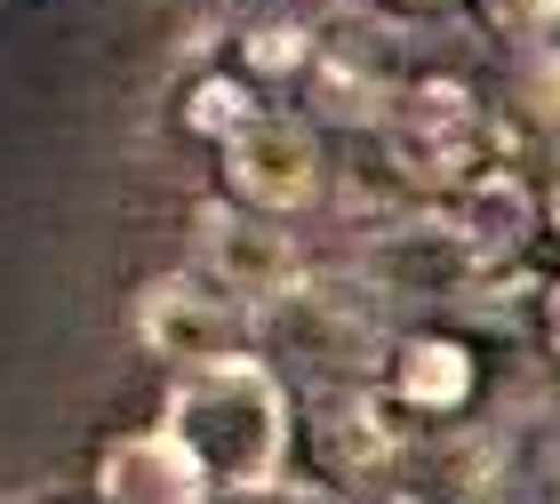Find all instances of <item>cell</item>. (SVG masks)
<instances>
[{
    "instance_id": "obj_12",
    "label": "cell",
    "mask_w": 560,
    "mask_h": 504,
    "mask_svg": "<svg viewBox=\"0 0 560 504\" xmlns=\"http://www.w3.org/2000/svg\"><path fill=\"white\" fill-rule=\"evenodd\" d=\"M313 24H296V16H265V24H248L241 33V65L257 72V81H296V72H313Z\"/></svg>"
},
{
    "instance_id": "obj_2",
    "label": "cell",
    "mask_w": 560,
    "mask_h": 504,
    "mask_svg": "<svg viewBox=\"0 0 560 504\" xmlns=\"http://www.w3.org/2000/svg\"><path fill=\"white\" fill-rule=\"evenodd\" d=\"M376 137H385V161H393L400 185L432 192V200H448L456 185H472L480 168H497V129H489L480 96L456 81V72L400 81L385 120H376Z\"/></svg>"
},
{
    "instance_id": "obj_14",
    "label": "cell",
    "mask_w": 560,
    "mask_h": 504,
    "mask_svg": "<svg viewBox=\"0 0 560 504\" xmlns=\"http://www.w3.org/2000/svg\"><path fill=\"white\" fill-rule=\"evenodd\" d=\"M241 120H257V96H248L241 72H209V81H192V89H185V129H192V137L224 144V137L241 129Z\"/></svg>"
},
{
    "instance_id": "obj_16",
    "label": "cell",
    "mask_w": 560,
    "mask_h": 504,
    "mask_svg": "<svg viewBox=\"0 0 560 504\" xmlns=\"http://www.w3.org/2000/svg\"><path fill=\"white\" fill-rule=\"evenodd\" d=\"M545 344H552V352H560V281H552V289H545Z\"/></svg>"
},
{
    "instance_id": "obj_4",
    "label": "cell",
    "mask_w": 560,
    "mask_h": 504,
    "mask_svg": "<svg viewBox=\"0 0 560 504\" xmlns=\"http://www.w3.org/2000/svg\"><path fill=\"white\" fill-rule=\"evenodd\" d=\"M217 153H224V200L233 209H257L272 224H289L320 200V137L296 113L257 105V120H241Z\"/></svg>"
},
{
    "instance_id": "obj_10",
    "label": "cell",
    "mask_w": 560,
    "mask_h": 504,
    "mask_svg": "<svg viewBox=\"0 0 560 504\" xmlns=\"http://www.w3.org/2000/svg\"><path fill=\"white\" fill-rule=\"evenodd\" d=\"M400 409L385 392H328L320 400V457L345 472V481H376V472L400 465L409 433H393Z\"/></svg>"
},
{
    "instance_id": "obj_11",
    "label": "cell",
    "mask_w": 560,
    "mask_h": 504,
    "mask_svg": "<svg viewBox=\"0 0 560 504\" xmlns=\"http://www.w3.org/2000/svg\"><path fill=\"white\" fill-rule=\"evenodd\" d=\"M393 89H400V72L393 65H376V48H361V40H320L313 48V96H320V113L328 120H385V105H393Z\"/></svg>"
},
{
    "instance_id": "obj_19",
    "label": "cell",
    "mask_w": 560,
    "mask_h": 504,
    "mask_svg": "<svg viewBox=\"0 0 560 504\" xmlns=\"http://www.w3.org/2000/svg\"><path fill=\"white\" fill-rule=\"evenodd\" d=\"M81 504H96V496H81Z\"/></svg>"
},
{
    "instance_id": "obj_9",
    "label": "cell",
    "mask_w": 560,
    "mask_h": 504,
    "mask_svg": "<svg viewBox=\"0 0 560 504\" xmlns=\"http://www.w3.org/2000/svg\"><path fill=\"white\" fill-rule=\"evenodd\" d=\"M472 385H480V361L448 329H417L385 352V400L400 417H456L472 400Z\"/></svg>"
},
{
    "instance_id": "obj_5",
    "label": "cell",
    "mask_w": 560,
    "mask_h": 504,
    "mask_svg": "<svg viewBox=\"0 0 560 504\" xmlns=\"http://www.w3.org/2000/svg\"><path fill=\"white\" fill-rule=\"evenodd\" d=\"M248 305H233L217 281H200V272H161V281L137 289V344L152 352L161 368H209V361H233L248 352Z\"/></svg>"
},
{
    "instance_id": "obj_13",
    "label": "cell",
    "mask_w": 560,
    "mask_h": 504,
    "mask_svg": "<svg viewBox=\"0 0 560 504\" xmlns=\"http://www.w3.org/2000/svg\"><path fill=\"white\" fill-rule=\"evenodd\" d=\"M513 113H521V129L560 137V40L521 48V65H513Z\"/></svg>"
},
{
    "instance_id": "obj_18",
    "label": "cell",
    "mask_w": 560,
    "mask_h": 504,
    "mask_svg": "<svg viewBox=\"0 0 560 504\" xmlns=\"http://www.w3.org/2000/svg\"><path fill=\"white\" fill-rule=\"evenodd\" d=\"M545 224H552V241H560V176H552V192H545Z\"/></svg>"
},
{
    "instance_id": "obj_6",
    "label": "cell",
    "mask_w": 560,
    "mask_h": 504,
    "mask_svg": "<svg viewBox=\"0 0 560 504\" xmlns=\"http://www.w3.org/2000/svg\"><path fill=\"white\" fill-rule=\"evenodd\" d=\"M209 472L192 465V448L144 424V433H120L96 448V504H209Z\"/></svg>"
},
{
    "instance_id": "obj_1",
    "label": "cell",
    "mask_w": 560,
    "mask_h": 504,
    "mask_svg": "<svg viewBox=\"0 0 560 504\" xmlns=\"http://www.w3.org/2000/svg\"><path fill=\"white\" fill-rule=\"evenodd\" d=\"M161 433L192 448V465L209 472V489L224 496H272L289 472V441H296V400L280 385V368L257 352L185 368L161 400Z\"/></svg>"
},
{
    "instance_id": "obj_15",
    "label": "cell",
    "mask_w": 560,
    "mask_h": 504,
    "mask_svg": "<svg viewBox=\"0 0 560 504\" xmlns=\"http://www.w3.org/2000/svg\"><path fill=\"white\" fill-rule=\"evenodd\" d=\"M480 16H489V33L513 40V48L560 40V0H480Z\"/></svg>"
},
{
    "instance_id": "obj_8",
    "label": "cell",
    "mask_w": 560,
    "mask_h": 504,
    "mask_svg": "<svg viewBox=\"0 0 560 504\" xmlns=\"http://www.w3.org/2000/svg\"><path fill=\"white\" fill-rule=\"evenodd\" d=\"M369 281L393 289V296H472L489 272L465 257V241L448 233L441 216H417V224H393V233L369 241Z\"/></svg>"
},
{
    "instance_id": "obj_17",
    "label": "cell",
    "mask_w": 560,
    "mask_h": 504,
    "mask_svg": "<svg viewBox=\"0 0 560 504\" xmlns=\"http://www.w3.org/2000/svg\"><path fill=\"white\" fill-rule=\"evenodd\" d=\"M393 16H432V9H448V0H385Z\"/></svg>"
},
{
    "instance_id": "obj_3",
    "label": "cell",
    "mask_w": 560,
    "mask_h": 504,
    "mask_svg": "<svg viewBox=\"0 0 560 504\" xmlns=\"http://www.w3.org/2000/svg\"><path fill=\"white\" fill-rule=\"evenodd\" d=\"M192 272L217 281L233 305H289V296L313 281L304 272V248L289 241V224H272L257 209H233V200H192Z\"/></svg>"
},
{
    "instance_id": "obj_7",
    "label": "cell",
    "mask_w": 560,
    "mask_h": 504,
    "mask_svg": "<svg viewBox=\"0 0 560 504\" xmlns=\"http://www.w3.org/2000/svg\"><path fill=\"white\" fill-rule=\"evenodd\" d=\"M432 216L465 241V257H472L480 272H504V265L528 248V233H537V192H528L521 176L497 161V168H480L472 185H456Z\"/></svg>"
}]
</instances>
